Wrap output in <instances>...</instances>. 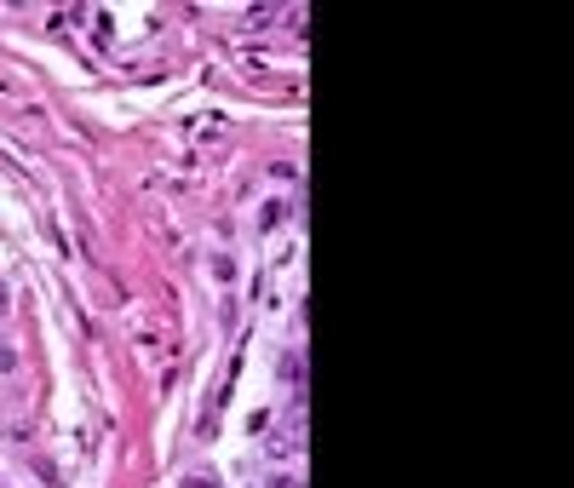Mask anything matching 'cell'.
Masks as SVG:
<instances>
[{"instance_id":"cell-1","label":"cell","mask_w":574,"mask_h":488,"mask_svg":"<svg viewBox=\"0 0 574 488\" xmlns=\"http://www.w3.org/2000/svg\"><path fill=\"white\" fill-rule=\"evenodd\" d=\"M282 213H287V207H282V201H270V207L258 213V230H276V225H282Z\"/></svg>"}]
</instances>
